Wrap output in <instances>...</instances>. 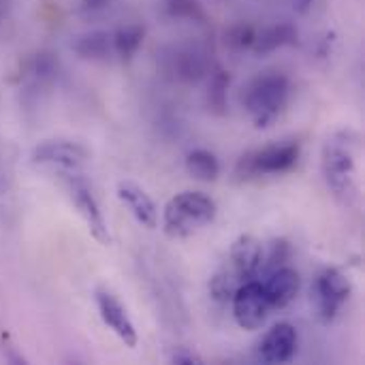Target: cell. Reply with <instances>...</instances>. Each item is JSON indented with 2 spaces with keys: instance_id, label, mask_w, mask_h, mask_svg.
<instances>
[{
  "instance_id": "cell-7",
  "label": "cell",
  "mask_w": 365,
  "mask_h": 365,
  "mask_svg": "<svg viewBox=\"0 0 365 365\" xmlns=\"http://www.w3.org/2000/svg\"><path fill=\"white\" fill-rule=\"evenodd\" d=\"M233 304V319L235 323L246 329V331H255L261 329V325L265 323L267 314H269V302L265 297L263 284L257 280H248L244 282L235 295L231 297Z\"/></svg>"
},
{
  "instance_id": "cell-12",
  "label": "cell",
  "mask_w": 365,
  "mask_h": 365,
  "mask_svg": "<svg viewBox=\"0 0 365 365\" xmlns=\"http://www.w3.org/2000/svg\"><path fill=\"white\" fill-rule=\"evenodd\" d=\"M261 284H263L265 297L269 302V308L272 310H282L297 297L299 287H302V278L293 267L284 265V267H278V269L269 272L267 280L261 282Z\"/></svg>"
},
{
  "instance_id": "cell-4",
  "label": "cell",
  "mask_w": 365,
  "mask_h": 365,
  "mask_svg": "<svg viewBox=\"0 0 365 365\" xmlns=\"http://www.w3.org/2000/svg\"><path fill=\"white\" fill-rule=\"evenodd\" d=\"M299 154H302V145L295 141L265 145L261 150H252L244 154L235 167V175L240 180H252L263 175L289 173L299 163Z\"/></svg>"
},
{
  "instance_id": "cell-22",
  "label": "cell",
  "mask_w": 365,
  "mask_h": 365,
  "mask_svg": "<svg viewBox=\"0 0 365 365\" xmlns=\"http://www.w3.org/2000/svg\"><path fill=\"white\" fill-rule=\"evenodd\" d=\"M167 13L171 17H182V19H192V21H203L205 13L199 6L197 0H167Z\"/></svg>"
},
{
  "instance_id": "cell-16",
  "label": "cell",
  "mask_w": 365,
  "mask_h": 365,
  "mask_svg": "<svg viewBox=\"0 0 365 365\" xmlns=\"http://www.w3.org/2000/svg\"><path fill=\"white\" fill-rule=\"evenodd\" d=\"M73 49L79 58L90 60V62H105L113 56V41L109 32H88L75 38Z\"/></svg>"
},
{
  "instance_id": "cell-9",
  "label": "cell",
  "mask_w": 365,
  "mask_h": 365,
  "mask_svg": "<svg viewBox=\"0 0 365 365\" xmlns=\"http://www.w3.org/2000/svg\"><path fill=\"white\" fill-rule=\"evenodd\" d=\"M90 154L83 145L64 139H49L34 148L32 163L34 165H49L58 167L66 173H77L88 163Z\"/></svg>"
},
{
  "instance_id": "cell-19",
  "label": "cell",
  "mask_w": 365,
  "mask_h": 365,
  "mask_svg": "<svg viewBox=\"0 0 365 365\" xmlns=\"http://www.w3.org/2000/svg\"><path fill=\"white\" fill-rule=\"evenodd\" d=\"M244 284L242 276L227 263L222 265L210 280V293L218 304H227L231 302V297L235 295V291Z\"/></svg>"
},
{
  "instance_id": "cell-14",
  "label": "cell",
  "mask_w": 365,
  "mask_h": 365,
  "mask_svg": "<svg viewBox=\"0 0 365 365\" xmlns=\"http://www.w3.org/2000/svg\"><path fill=\"white\" fill-rule=\"evenodd\" d=\"M167 68L180 81H197L205 73L207 60L197 47H173L171 56H167Z\"/></svg>"
},
{
  "instance_id": "cell-8",
  "label": "cell",
  "mask_w": 365,
  "mask_h": 365,
  "mask_svg": "<svg viewBox=\"0 0 365 365\" xmlns=\"http://www.w3.org/2000/svg\"><path fill=\"white\" fill-rule=\"evenodd\" d=\"M94 302H96V308H98L103 323L124 342V346L135 349L139 342L137 329H135V323H133L126 306L118 299V295L107 287H98L94 291Z\"/></svg>"
},
{
  "instance_id": "cell-26",
  "label": "cell",
  "mask_w": 365,
  "mask_h": 365,
  "mask_svg": "<svg viewBox=\"0 0 365 365\" xmlns=\"http://www.w3.org/2000/svg\"><path fill=\"white\" fill-rule=\"evenodd\" d=\"M312 4H314V0H293V6H295V11L297 13H308L310 9H312Z\"/></svg>"
},
{
  "instance_id": "cell-1",
  "label": "cell",
  "mask_w": 365,
  "mask_h": 365,
  "mask_svg": "<svg viewBox=\"0 0 365 365\" xmlns=\"http://www.w3.org/2000/svg\"><path fill=\"white\" fill-rule=\"evenodd\" d=\"M323 175L334 197L351 205L357 197V135L334 133L323 145Z\"/></svg>"
},
{
  "instance_id": "cell-3",
  "label": "cell",
  "mask_w": 365,
  "mask_h": 365,
  "mask_svg": "<svg viewBox=\"0 0 365 365\" xmlns=\"http://www.w3.org/2000/svg\"><path fill=\"white\" fill-rule=\"evenodd\" d=\"M291 96V81L287 75L269 71L252 79L242 96L246 111L259 128L272 126V122L284 111Z\"/></svg>"
},
{
  "instance_id": "cell-25",
  "label": "cell",
  "mask_w": 365,
  "mask_h": 365,
  "mask_svg": "<svg viewBox=\"0 0 365 365\" xmlns=\"http://www.w3.org/2000/svg\"><path fill=\"white\" fill-rule=\"evenodd\" d=\"M111 0H81V9L86 13H96L101 9H105Z\"/></svg>"
},
{
  "instance_id": "cell-23",
  "label": "cell",
  "mask_w": 365,
  "mask_h": 365,
  "mask_svg": "<svg viewBox=\"0 0 365 365\" xmlns=\"http://www.w3.org/2000/svg\"><path fill=\"white\" fill-rule=\"evenodd\" d=\"M289 259H291V246H289L284 240H278V242H274V246H272V250H269L265 269H267V272H274V269H278V267H284Z\"/></svg>"
},
{
  "instance_id": "cell-6",
  "label": "cell",
  "mask_w": 365,
  "mask_h": 365,
  "mask_svg": "<svg viewBox=\"0 0 365 365\" xmlns=\"http://www.w3.org/2000/svg\"><path fill=\"white\" fill-rule=\"evenodd\" d=\"M64 182H66V190H68V195H71L79 216L88 225V231L92 233V237L98 244L109 246L111 244V233H109L107 220H105V216L101 212V205H98L92 188L88 186V182L81 175H77V173H66Z\"/></svg>"
},
{
  "instance_id": "cell-11",
  "label": "cell",
  "mask_w": 365,
  "mask_h": 365,
  "mask_svg": "<svg viewBox=\"0 0 365 365\" xmlns=\"http://www.w3.org/2000/svg\"><path fill=\"white\" fill-rule=\"evenodd\" d=\"M265 261V252H263V244L261 240H257L255 235H240L229 250V265L242 276L244 282L257 278V274L261 272Z\"/></svg>"
},
{
  "instance_id": "cell-10",
  "label": "cell",
  "mask_w": 365,
  "mask_h": 365,
  "mask_svg": "<svg viewBox=\"0 0 365 365\" xmlns=\"http://www.w3.org/2000/svg\"><path fill=\"white\" fill-rule=\"evenodd\" d=\"M297 329L291 323L274 325L259 342V359L263 364H289L297 353Z\"/></svg>"
},
{
  "instance_id": "cell-18",
  "label": "cell",
  "mask_w": 365,
  "mask_h": 365,
  "mask_svg": "<svg viewBox=\"0 0 365 365\" xmlns=\"http://www.w3.org/2000/svg\"><path fill=\"white\" fill-rule=\"evenodd\" d=\"M143 34H145L143 26H137V24H130V26H124V28L115 30V32L111 34L113 53H115L120 60L128 62V60L139 51V47H141V43H143Z\"/></svg>"
},
{
  "instance_id": "cell-20",
  "label": "cell",
  "mask_w": 365,
  "mask_h": 365,
  "mask_svg": "<svg viewBox=\"0 0 365 365\" xmlns=\"http://www.w3.org/2000/svg\"><path fill=\"white\" fill-rule=\"evenodd\" d=\"M229 73L222 68H216L210 77V88H207V105L214 113H225L227 111V90H229Z\"/></svg>"
},
{
  "instance_id": "cell-5",
  "label": "cell",
  "mask_w": 365,
  "mask_h": 365,
  "mask_svg": "<svg viewBox=\"0 0 365 365\" xmlns=\"http://www.w3.org/2000/svg\"><path fill=\"white\" fill-rule=\"evenodd\" d=\"M351 293H353L351 280L340 269L327 267L317 276L314 302H317L319 319L323 325H331L340 317L342 308L351 299Z\"/></svg>"
},
{
  "instance_id": "cell-13",
  "label": "cell",
  "mask_w": 365,
  "mask_h": 365,
  "mask_svg": "<svg viewBox=\"0 0 365 365\" xmlns=\"http://www.w3.org/2000/svg\"><path fill=\"white\" fill-rule=\"evenodd\" d=\"M118 199L128 207V212L135 216V220L148 229H154L158 225V210L152 197L137 186L135 182H120L118 184Z\"/></svg>"
},
{
  "instance_id": "cell-21",
  "label": "cell",
  "mask_w": 365,
  "mask_h": 365,
  "mask_svg": "<svg viewBox=\"0 0 365 365\" xmlns=\"http://www.w3.org/2000/svg\"><path fill=\"white\" fill-rule=\"evenodd\" d=\"M257 41V30L248 24H237V26H231L227 32H225V43L227 47H231L233 51H244V49H252Z\"/></svg>"
},
{
  "instance_id": "cell-15",
  "label": "cell",
  "mask_w": 365,
  "mask_h": 365,
  "mask_svg": "<svg viewBox=\"0 0 365 365\" xmlns=\"http://www.w3.org/2000/svg\"><path fill=\"white\" fill-rule=\"evenodd\" d=\"M297 28L289 21L276 24L272 28H265L261 34L257 32V41L252 45L257 56H267L274 53L276 49L289 47V45H297Z\"/></svg>"
},
{
  "instance_id": "cell-17",
  "label": "cell",
  "mask_w": 365,
  "mask_h": 365,
  "mask_svg": "<svg viewBox=\"0 0 365 365\" xmlns=\"http://www.w3.org/2000/svg\"><path fill=\"white\" fill-rule=\"evenodd\" d=\"M186 171L199 182H216L220 175V163L210 150H192L186 156Z\"/></svg>"
},
{
  "instance_id": "cell-24",
  "label": "cell",
  "mask_w": 365,
  "mask_h": 365,
  "mask_svg": "<svg viewBox=\"0 0 365 365\" xmlns=\"http://www.w3.org/2000/svg\"><path fill=\"white\" fill-rule=\"evenodd\" d=\"M171 361H173V364H178V365H199V364H201V357H199L197 353L188 351V349H182V351L173 353Z\"/></svg>"
},
{
  "instance_id": "cell-2",
  "label": "cell",
  "mask_w": 365,
  "mask_h": 365,
  "mask_svg": "<svg viewBox=\"0 0 365 365\" xmlns=\"http://www.w3.org/2000/svg\"><path fill=\"white\" fill-rule=\"evenodd\" d=\"M216 201L203 192L186 190L169 199L163 212V229L171 240H186L216 220Z\"/></svg>"
}]
</instances>
